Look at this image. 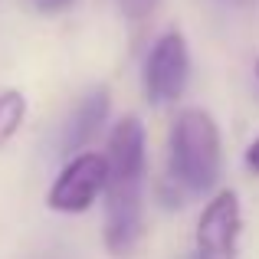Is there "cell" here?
<instances>
[{
    "label": "cell",
    "mask_w": 259,
    "mask_h": 259,
    "mask_svg": "<svg viewBox=\"0 0 259 259\" xmlns=\"http://www.w3.org/2000/svg\"><path fill=\"white\" fill-rule=\"evenodd\" d=\"M105 181V249L115 259L135 256L145 236V125L135 115L121 118L108 135Z\"/></svg>",
    "instance_id": "6da1fadb"
},
{
    "label": "cell",
    "mask_w": 259,
    "mask_h": 259,
    "mask_svg": "<svg viewBox=\"0 0 259 259\" xmlns=\"http://www.w3.org/2000/svg\"><path fill=\"white\" fill-rule=\"evenodd\" d=\"M223 171V145L213 115L203 108H184L167 138V184L174 187L171 207H184L187 197L217 187Z\"/></svg>",
    "instance_id": "7a4b0ae2"
},
{
    "label": "cell",
    "mask_w": 259,
    "mask_h": 259,
    "mask_svg": "<svg viewBox=\"0 0 259 259\" xmlns=\"http://www.w3.org/2000/svg\"><path fill=\"white\" fill-rule=\"evenodd\" d=\"M108 158L99 151H79L66 161V167L53 181L46 194V207L56 213H85L99 194H105Z\"/></svg>",
    "instance_id": "3957f363"
},
{
    "label": "cell",
    "mask_w": 259,
    "mask_h": 259,
    "mask_svg": "<svg viewBox=\"0 0 259 259\" xmlns=\"http://www.w3.org/2000/svg\"><path fill=\"white\" fill-rule=\"evenodd\" d=\"M243 210L236 190H217L197 220L194 259H236L240 253Z\"/></svg>",
    "instance_id": "277c9868"
},
{
    "label": "cell",
    "mask_w": 259,
    "mask_h": 259,
    "mask_svg": "<svg viewBox=\"0 0 259 259\" xmlns=\"http://www.w3.org/2000/svg\"><path fill=\"white\" fill-rule=\"evenodd\" d=\"M190 82V53L181 30H167L154 39L145 63V92L154 105H167L184 95Z\"/></svg>",
    "instance_id": "5b68a950"
},
{
    "label": "cell",
    "mask_w": 259,
    "mask_h": 259,
    "mask_svg": "<svg viewBox=\"0 0 259 259\" xmlns=\"http://www.w3.org/2000/svg\"><path fill=\"white\" fill-rule=\"evenodd\" d=\"M108 118V89H92L79 108L72 112L69 125H66V135H63V151H82L89 141L99 135V128L105 125Z\"/></svg>",
    "instance_id": "8992f818"
},
{
    "label": "cell",
    "mask_w": 259,
    "mask_h": 259,
    "mask_svg": "<svg viewBox=\"0 0 259 259\" xmlns=\"http://www.w3.org/2000/svg\"><path fill=\"white\" fill-rule=\"evenodd\" d=\"M23 118H26L23 92H20V89H7V92H0V148L20 132Z\"/></svg>",
    "instance_id": "52a82bcc"
},
{
    "label": "cell",
    "mask_w": 259,
    "mask_h": 259,
    "mask_svg": "<svg viewBox=\"0 0 259 259\" xmlns=\"http://www.w3.org/2000/svg\"><path fill=\"white\" fill-rule=\"evenodd\" d=\"M154 7H158V0H121V10H125L132 20H145Z\"/></svg>",
    "instance_id": "ba28073f"
},
{
    "label": "cell",
    "mask_w": 259,
    "mask_h": 259,
    "mask_svg": "<svg viewBox=\"0 0 259 259\" xmlns=\"http://www.w3.org/2000/svg\"><path fill=\"white\" fill-rule=\"evenodd\" d=\"M72 0H33V7L36 10H43V13H56V10H66Z\"/></svg>",
    "instance_id": "9c48e42d"
},
{
    "label": "cell",
    "mask_w": 259,
    "mask_h": 259,
    "mask_svg": "<svg viewBox=\"0 0 259 259\" xmlns=\"http://www.w3.org/2000/svg\"><path fill=\"white\" fill-rule=\"evenodd\" d=\"M246 167H249V171H253V174L259 177V138H256L253 145L246 148Z\"/></svg>",
    "instance_id": "30bf717a"
},
{
    "label": "cell",
    "mask_w": 259,
    "mask_h": 259,
    "mask_svg": "<svg viewBox=\"0 0 259 259\" xmlns=\"http://www.w3.org/2000/svg\"><path fill=\"white\" fill-rule=\"evenodd\" d=\"M256 79H259V59H256Z\"/></svg>",
    "instance_id": "8fae6325"
}]
</instances>
